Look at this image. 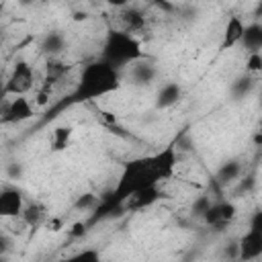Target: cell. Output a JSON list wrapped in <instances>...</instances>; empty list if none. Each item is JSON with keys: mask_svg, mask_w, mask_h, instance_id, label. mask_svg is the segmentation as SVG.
Returning <instances> with one entry per match:
<instances>
[{"mask_svg": "<svg viewBox=\"0 0 262 262\" xmlns=\"http://www.w3.org/2000/svg\"><path fill=\"white\" fill-rule=\"evenodd\" d=\"M121 84V78H119V72L113 63L108 61H94V63H88L84 70H82V76H80V94L86 96V98H94V96H100V94H106V92H113L117 90Z\"/></svg>", "mask_w": 262, "mask_h": 262, "instance_id": "cell-1", "label": "cell"}, {"mask_svg": "<svg viewBox=\"0 0 262 262\" xmlns=\"http://www.w3.org/2000/svg\"><path fill=\"white\" fill-rule=\"evenodd\" d=\"M160 178L151 166V156L149 158H139V160H133L125 166L121 178H119V184H117V190L115 194L125 201L129 194H133L135 190L147 186V184H158Z\"/></svg>", "mask_w": 262, "mask_h": 262, "instance_id": "cell-2", "label": "cell"}, {"mask_svg": "<svg viewBox=\"0 0 262 262\" xmlns=\"http://www.w3.org/2000/svg\"><path fill=\"white\" fill-rule=\"evenodd\" d=\"M141 49L139 43L135 41L133 35L125 33V31H111L108 39L104 43V61L117 66H123L127 61H137L141 57Z\"/></svg>", "mask_w": 262, "mask_h": 262, "instance_id": "cell-3", "label": "cell"}, {"mask_svg": "<svg viewBox=\"0 0 262 262\" xmlns=\"http://www.w3.org/2000/svg\"><path fill=\"white\" fill-rule=\"evenodd\" d=\"M35 84V72L33 66L25 59H18L4 84V96H20L27 94Z\"/></svg>", "mask_w": 262, "mask_h": 262, "instance_id": "cell-4", "label": "cell"}, {"mask_svg": "<svg viewBox=\"0 0 262 262\" xmlns=\"http://www.w3.org/2000/svg\"><path fill=\"white\" fill-rule=\"evenodd\" d=\"M35 108L31 104V100L20 94V96H12V98H6L4 100V106H2V121L4 123H23V121H29L33 117Z\"/></svg>", "mask_w": 262, "mask_h": 262, "instance_id": "cell-5", "label": "cell"}, {"mask_svg": "<svg viewBox=\"0 0 262 262\" xmlns=\"http://www.w3.org/2000/svg\"><path fill=\"white\" fill-rule=\"evenodd\" d=\"M25 209V196L14 186H4L0 190V215L4 219H18Z\"/></svg>", "mask_w": 262, "mask_h": 262, "instance_id": "cell-6", "label": "cell"}, {"mask_svg": "<svg viewBox=\"0 0 262 262\" xmlns=\"http://www.w3.org/2000/svg\"><path fill=\"white\" fill-rule=\"evenodd\" d=\"M235 217V205L229 201H221V203H211L207 207V211L203 213V219L207 225L215 227V229H223L225 225H229V221Z\"/></svg>", "mask_w": 262, "mask_h": 262, "instance_id": "cell-7", "label": "cell"}, {"mask_svg": "<svg viewBox=\"0 0 262 262\" xmlns=\"http://www.w3.org/2000/svg\"><path fill=\"white\" fill-rule=\"evenodd\" d=\"M176 164H178V158H176V147L174 145H166L162 151L151 156V166H154L160 180H168L174 174Z\"/></svg>", "mask_w": 262, "mask_h": 262, "instance_id": "cell-8", "label": "cell"}, {"mask_svg": "<svg viewBox=\"0 0 262 262\" xmlns=\"http://www.w3.org/2000/svg\"><path fill=\"white\" fill-rule=\"evenodd\" d=\"M237 248H239V254H237L239 260H254V258H260V256H262V231L248 229V231L239 237Z\"/></svg>", "mask_w": 262, "mask_h": 262, "instance_id": "cell-9", "label": "cell"}, {"mask_svg": "<svg viewBox=\"0 0 262 262\" xmlns=\"http://www.w3.org/2000/svg\"><path fill=\"white\" fill-rule=\"evenodd\" d=\"M117 18L121 23V31H125L129 35L139 33L145 27V14L137 6H125V8H121L119 14H117Z\"/></svg>", "mask_w": 262, "mask_h": 262, "instance_id": "cell-10", "label": "cell"}, {"mask_svg": "<svg viewBox=\"0 0 262 262\" xmlns=\"http://www.w3.org/2000/svg\"><path fill=\"white\" fill-rule=\"evenodd\" d=\"M244 31H246V25L239 16H229V20L225 23V29H223V41H221V51L225 49H231L233 45L242 43L244 39Z\"/></svg>", "mask_w": 262, "mask_h": 262, "instance_id": "cell-11", "label": "cell"}, {"mask_svg": "<svg viewBox=\"0 0 262 262\" xmlns=\"http://www.w3.org/2000/svg\"><path fill=\"white\" fill-rule=\"evenodd\" d=\"M158 196H160L158 186H156V184H147V186L135 190L133 194H129V196L125 199V207H127V209H143L145 205H151Z\"/></svg>", "mask_w": 262, "mask_h": 262, "instance_id": "cell-12", "label": "cell"}, {"mask_svg": "<svg viewBox=\"0 0 262 262\" xmlns=\"http://www.w3.org/2000/svg\"><path fill=\"white\" fill-rule=\"evenodd\" d=\"M47 219V209L39 203V201H31V203H25V209H23V215H20V221L27 225V227H39L43 221Z\"/></svg>", "mask_w": 262, "mask_h": 262, "instance_id": "cell-13", "label": "cell"}, {"mask_svg": "<svg viewBox=\"0 0 262 262\" xmlns=\"http://www.w3.org/2000/svg\"><path fill=\"white\" fill-rule=\"evenodd\" d=\"M182 96V88L178 82H168L160 88L158 96H156V106L158 108H168V106H174Z\"/></svg>", "mask_w": 262, "mask_h": 262, "instance_id": "cell-14", "label": "cell"}, {"mask_svg": "<svg viewBox=\"0 0 262 262\" xmlns=\"http://www.w3.org/2000/svg\"><path fill=\"white\" fill-rule=\"evenodd\" d=\"M70 139H72V127L70 125L53 127L51 129V135H49V147H51V151H63L70 145Z\"/></svg>", "mask_w": 262, "mask_h": 262, "instance_id": "cell-15", "label": "cell"}, {"mask_svg": "<svg viewBox=\"0 0 262 262\" xmlns=\"http://www.w3.org/2000/svg\"><path fill=\"white\" fill-rule=\"evenodd\" d=\"M242 43H244V47L250 49V51H260V45H262V25H260V23L246 25Z\"/></svg>", "mask_w": 262, "mask_h": 262, "instance_id": "cell-16", "label": "cell"}, {"mask_svg": "<svg viewBox=\"0 0 262 262\" xmlns=\"http://www.w3.org/2000/svg\"><path fill=\"white\" fill-rule=\"evenodd\" d=\"M63 45H66L63 35H59V33H47L45 39H43V43H41V49L45 53H49V55H57V53L63 51Z\"/></svg>", "mask_w": 262, "mask_h": 262, "instance_id": "cell-17", "label": "cell"}, {"mask_svg": "<svg viewBox=\"0 0 262 262\" xmlns=\"http://www.w3.org/2000/svg\"><path fill=\"white\" fill-rule=\"evenodd\" d=\"M239 172H242L239 162H237V160H229V162H225V164L219 168V172H217V180H219L221 184H227V182L235 180V178L239 176Z\"/></svg>", "mask_w": 262, "mask_h": 262, "instance_id": "cell-18", "label": "cell"}, {"mask_svg": "<svg viewBox=\"0 0 262 262\" xmlns=\"http://www.w3.org/2000/svg\"><path fill=\"white\" fill-rule=\"evenodd\" d=\"M131 76L135 82L139 84H145V82H151L154 76H156V70L151 63H135L133 70H131Z\"/></svg>", "mask_w": 262, "mask_h": 262, "instance_id": "cell-19", "label": "cell"}, {"mask_svg": "<svg viewBox=\"0 0 262 262\" xmlns=\"http://www.w3.org/2000/svg\"><path fill=\"white\" fill-rule=\"evenodd\" d=\"M252 86H254V80H252L250 76H242V78H237V80L233 82V86H231V94H233L235 98H244L246 94H250Z\"/></svg>", "mask_w": 262, "mask_h": 262, "instance_id": "cell-20", "label": "cell"}, {"mask_svg": "<svg viewBox=\"0 0 262 262\" xmlns=\"http://www.w3.org/2000/svg\"><path fill=\"white\" fill-rule=\"evenodd\" d=\"M63 74H66V66L61 61H57V59H49L47 61V84L57 82Z\"/></svg>", "mask_w": 262, "mask_h": 262, "instance_id": "cell-21", "label": "cell"}, {"mask_svg": "<svg viewBox=\"0 0 262 262\" xmlns=\"http://www.w3.org/2000/svg\"><path fill=\"white\" fill-rule=\"evenodd\" d=\"M246 72L248 74H260L262 72V53L260 51H250L248 61H246Z\"/></svg>", "mask_w": 262, "mask_h": 262, "instance_id": "cell-22", "label": "cell"}, {"mask_svg": "<svg viewBox=\"0 0 262 262\" xmlns=\"http://www.w3.org/2000/svg\"><path fill=\"white\" fill-rule=\"evenodd\" d=\"M96 203H98V199H96L94 194H90V192H88V194H82V196L76 201V205H74V207H76V209H82V211H88V209H94V207H96Z\"/></svg>", "mask_w": 262, "mask_h": 262, "instance_id": "cell-23", "label": "cell"}, {"mask_svg": "<svg viewBox=\"0 0 262 262\" xmlns=\"http://www.w3.org/2000/svg\"><path fill=\"white\" fill-rule=\"evenodd\" d=\"M49 98H51V88L49 86H45L43 90H39L37 94H35V104L37 106H45V104H49Z\"/></svg>", "mask_w": 262, "mask_h": 262, "instance_id": "cell-24", "label": "cell"}, {"mask_svg": "<svg viewBox=\"0 0 262 262\" xmlns=\"http://www.w3.org/2000/svg\"><path fill=\"white\" fill-rule=\"evenodd\" d=\"M250 229L262 231V209H258V211L252 215V219H250Z\"/></svg>", "mask_w": 262, "mask_h": 262, "instance_id": "cell-25", "label": "cell"}, {"mask_svg": "<svg viewBox=\"0 0 262 262\" xmlns=\"http://www.w3.org/2000/svg\"><path fill=\"white\" fill-rule=\"evenodd\" d=\"M84 233H86V225H84V223H74L70 235H72V237H80V235H84Z\"/></svg>", "mask_w": 262, "mask_h": 262, "instance_id": "cell-26", "label": "cell"}, {"mask_svg": "<svg viewBox=\"0 0 262 262\" xmlns=\"http://www.w3.org/2000/svg\"><path fill=\"white\" fill-rule=\"evenodd\" d=\"M129 2H131V0H106V4H108V6H113V8H117V10H121V8H125V6H129Z\"/></svg>", "mask_w": 262, "mask_h": 262, "instance_id": "cell-27", "label": "cell"}, {"mask_svg": "<svg viewBox=\"0 0 262 262\" xmlns=\"http://www.w3.org/2000/svg\"><path fill=\"white\" fill-rule=\"evenodd\" d=\"M76 258H82V260H96V258H98V252H80Z\"/></svg>", "mask_w": 262, "mask_h": 262, "instance_id": "cell-28", "label": "cell"}, {"mask_svg": "<svg viewBox=\"0 0 262 262\" xmlns=\"http://www.w3.org/2000/svg\"><path fill=\"white\" fill-rule=\"evenodd\" d=\"M47 225H49L51 231H59V229H61V219H49Z\"/></svg>", "mask_w": 262, "mask_h": 262, "instance_id": "cell-29", "label": "cell"}, {"mask_svg": "<svg viewBox=\"0 0 262 262\" xmlns=\"http://www.w3.org/2000/svg\"><path fill=\"white\" fill-rule=\"evenodd\" d=\"M254 14H256L258 18H262V0H256V10H254Z\"/></svg>", "mask_w": 262, "mask_h": 262, "instance_id": "cell-30", "label": "cell"}, {"mask_svg": "<svg viewBox=\"0 0 262 262\" xmlns=\"http://www.w3.org/2000/svg\"><path fill=\"white\" fill-rule=\"evenodd\" d=\"M74 20H86V12H74Z\"/></svg>", "mask_w": 262, "mask_h": 262, "instance_id": "cell-31", "label": "cell"}, {"mask_svg": "<svg viewBox=\"0 0 262 262\" xmlns=\"http://www.w3.org/2000/svg\"><path fill=\"white\" fill-rule=\"evenodd\" d=\"M254 143H256V145H262V133H260V131H256V135H254Z\"/></svg>", "mask_w": 262, "mask_h": 262, "instance_id": "cell-32", "label": "cell"}, {"mask_svg": "<svg viewBox=\"0 0 262 262\" xmlns=\"http://www.w3.org/2000/svg\"><path fill=\"white\" fill-rule=\"evenodd\" d=\"M31 2H33V0H18L20 6H27V4H31Z\"/></svg>", "mask_w": 262, "mask_h": 262, "instance_id": "cell-33", "label": "cell"}, {"mask_svg": "<svg viewBox=\"0 0 262 262\" xmlns=\"http://www.w3.org/2000/svg\"><path fill=\"white\" fill-rule=\"evenodd\" d=\"M256 131H260V133H262V117L258 119V129H256Z\"/></svg>", "mask_w": 262, "mask_h": 262, "instance_id": "cell-34", "label": "cell"}, {"mask_svg": "<svg viewBox=\"0 0 262 262\" xmlns=\"http://www.w3.org/2000/svg\"><path fill=\"white\" fill-rule=\"evenodd\" d=\"M260 102H262V94H260Z\"/></svg>", "mask_w": 262, "mask_h": 262, "instance_id": "cell-35", "label": "cell"}, {"mask_svg": "<svg viewBox=\"0 0 262 262\" xmlns=\"http://www.w3.org/2000/svg\"><path fill=\"white\" fill-rule=\"evenodd\" d=\"M260 53H262V45H260Z\"/></svg>", "mask_w": 262, "mask_h": 262, "instance_id": "cell-36", "label": "cell"}, {"mask_svg": "<svg viewBox=\"0 0 262 262\" xmlns=\"http://www.w3.org/2000/svg\"><path fill=\"white\" fill-rule=\"evenodd\" d=\"M209 2H213V0H209Z\"/></svg>", "mask_w": 262, "mask_h": 262, "instance_id": "cell-37", "label": "cell"}]
</instances>
